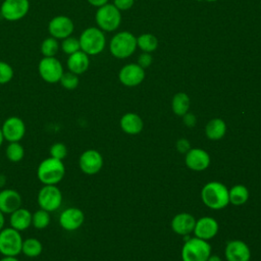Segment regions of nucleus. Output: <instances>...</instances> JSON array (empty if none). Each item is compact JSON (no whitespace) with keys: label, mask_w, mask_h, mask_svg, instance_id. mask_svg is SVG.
Masks as SVG:
<instances>
[{"label":"nucleus","mask_w":261,"mask_h":261,"mask_svg":"<svg viewBox=\"0 0 261 261\" xmlns=\"http://www.w3.org/2000/svg\"><path fill=\"white\" fill-rule=\"evenodd\" d=\"M79 167L88 175L98 173L103 167V157L101 153L95 149L84 151L79 158Z\"/></svg>","instance_id":"nucleus-11"},{"label":"nucleus","mask_w":261,"mask_h":261,"mask_svg":"<svg viewBox=\"0 0 261 261\" xmlns=\"http://www.w3.org/2000/svg\"><path fill=\"white\" fill-rule=\"evenodd\" d=\"M207 261H221V258L217 255H210Z\"/></svg>","instance_id":"nucleus-44"},{"label":"nucleus","mask_w":261,"mask_h":261,"mask_svg":"<svg viewBox=\"0 0 261 261\" xmlns=\"http://www.w3.org/2000/svg\"><path fill=\"white\" fill-rule=\"evenodd\" d=\"M0 261H19V259L15 256H2Z\"/></svg>","instance_id":"nucleus-41"},{"label":"nucleus","mask_w":261,"mask_h":261,"mask_svg":"<svg viewBox=\"0 0 261 261\" xmlns=\"http://www.w3.org/2000/svg\"><path fill=\"white\" fill-rule=\"evenodd\" d=\"M120 127L127 135L140 134L143 129L144 123L142 118L133 112L125 113L120 118Z\"/></svg>","instance_id":"nucleus-23"},{"label":"nucleus","mask_w":261,"mask_h":261,"mask_svg":"<svg viewBox=\"0 0 261 261\" xmlns=\"http://www.w3.org/2000/svg\"><path fill=\"white\" fill-rule=\"evenodd\" d=\"M137 47V38L129 32H120L114 35L110 41L111 54L119 59L130 56Z\"/></svg>","instance_id":"nucleus-5"},{"label":"nucleus","mask_w":261,"mask_h":261,"mask_svg":"<svg viewBox=\"0 0 261 261\" xmlns=\"http://www.w3.org/2000/svg\"><path fill=\"white\" fill-rule=\"evenodd\" d=\"M62 192L57 185H43L37 194L39 208L48 212H54L62 205Z\"/></svg>","instance_id":"nucleus-6"},{"label":"nucleus","mask_w":261,"mask_h":261,"mask_svg":"<svg viewBox=\"0 0 261 261\" xmlns=\"http://www.w3.org/2000/svg\"><path fill=\"white\" fill-rule=\"evenodd\" d=\"M85 221L84 212L77 207H67L61 211L58 222L61 228L66 231H74L79 229Z\"/></svg>","instance_id":"nucleus-14"},{"label":"nucleus","mask_w":261,"mask_h":261,"mask_svg":"<svg viewBox=\"0 0 261 261\" xmlns=\"http://www.w3.org/2000/svg\"><path fill=\"white\" fill-rule=\"evenodd\" d=\"M95 19L100 30L104 32H113L120 24V10H118L113 4L107 3L97 9Z\"/></svg>","instance_id":"nucleus-8"},{"label":"nucleus","mask_w":261,"mask_h":261,"mask_svg":"<svg viewBox=\"0 0 261 261\" xmlns=\"http://www.w3.org/2000/svg\"><path fill=\"white\" fill-rule=\"evenodd\" d=\"M224 255L227 261H250L251 251L245 242L232 240L226 244Z\"/></svg>","instance_id":"nucleus-17"},{"label":"nucleus","mask_w":261,"mask_h":261,"mask_svg":"<svg viewBox=\"0 0 261 261\" xmlns=\"http://www.w3.org/2000/svg\"><path fill=\"white\" fill-rule=\"evenodd\" d=\"M74 31V23L72 19L66 15H57L50 19L48 23V32L51 37L57 40H63Z\"/></svg>","instance_id":"nucleus-13"},{"label":"nucleus","mask_w":261,"mask_h":261,"mask_svg":"<svg viewBox=\"0 0 261 261\" xmlns=\"http://www.w3.org/2000/svg\"><path fill=\"white\" fill-rule=\"evenodd\" d=\"M66 65L68 71L74 74H83L86 72L90 66V58L89 55L86 54L84 51L79 50L70 55H68Z\"/></svg>","instance_id":"nucleus-21"},{"label":"nucleus","mask_w":261,"mask_h":261,"mask_svg":"<svg viewBox=\"0 0 261 261\" xmlns=\"http://www.w3.org/2000/svg\"><path fill=\"white\" fill-rule=\"evenodd\" d=\"M38 72L41 79L48 84L59 83L64 69L62 63L54 57H43L38 64Z\"/></svg>","instance_id":"nucleus-9"},{"label":"nucleus","mask_w":261,"mask_h":261,"mask_svg":"<svg viewBox=\"0 0 261 261\" xmlns=\"http://www.w3.org/2000/svg\"><path fill=\"white\" fill-rule=\"evenodd\" d=\"M0 168H1V164H0Z\"/></svg>","instance_id":"nucleus-48"},{"label":"nucleus","mask_w":261,"mask_h":261,"mask_svg":"<svg viewBox=\"0 0 261 261\" xmlns=\"http://www.w3.org/2000/svg\"><path fill=\"white\" fill-rule=\"evenodd\" d=\"M120 83L126 87H136L145 79V70L139 64L129 63L124 65L118 73Z\"/></svg>","instance_id":"nucleus-15"},{"label":"nucleus","mask_w":261,"mask_h":261,"mask_svg":"<svg viewBox=\"0 0 261 261\" xmlns=\"http://www.w3.org/2000/svg\"><path fill=\"white\" fill-rule=\"evenodd\" d=\"M5 225V214L0 211V230H2L4 228Z\"/></svg>","instance_id":"nucleus-43"},{"label":"nucleus","mask_w":261,"mask_h":261,"mask_svg":"<svg viewBox=\"0 0 261 261\" xmlns=\"http://www.w3.org/2000/svg\"><path fill=\"white\" fill-rule=\"evenodd\" d=\"M30 10L29 0H3L0 6L1 16L8 21L22 19Z\"/></svg>","instance_id":"nucleus-10"},{"label":"nucleus","mask_w":261,"mask_h":261,"mask_svg":"<svg viewBox=\"0 0 261 261\" xmlns=\"http://www.w3.org/2000/svg\"><path fill=\"white\" fill-rule=\"evenodd\" d=\"M6 181H7V178H6L5 174L0 173V190H2V189L5 187Z\"/></svg>","instance_id":"nucleus-42"},{"label":"nucleus","mask_w":261,"mask_h":261,"mask_svg":"<svg viewBox=\"0 0 261 261\" xmlns=\"http://www.w3.org/2000/svg\"><path fill=\"white\" fill-rule=\"evenodd\" d=\"M201 198L203 203L213 210L223 209L229 203L228 190L220 181L207 182L201 191Z\"/></svg>","instance_id":"nucleus-2"},{"label":"nucleus","mask_w":261,"mask_h":261,"mask_svg":"<svg viewBox=\"0 0 261 261\" xmlns=\"http://www.w3.org/2000/svg\"><path fill=\"white\" fill-rule=\"evenodd\" d=\"M182 121L188 127H194L197 123V118L193 113L187 112L185 115H182Z\"/></svg>","instance_id":"nucleus-39"},{"label":"nucleus","mask_w":261,"mask_h":261,"mask_svg":"<svg viewBox=\"0 0 261 261\" xmlns=\"http://www.w3.org/2000/svg\"><path fill=\"white\" fill-rule=\"evenodd\" d=\"M60 49L62 50L63 53L67 54V55H70V54L81 50L80 41H79V39L69 36V37H67V38H65L61 41Z\"/></svg>","instance_id":"nucleus-32"},{"label":"nucleus","mask_w":261,"mask_h":261,"mask_svg":"<svg viewBox=\"0 0 261 261\" xmlns=\"http://www.w3.org/2000/svg\"><path fill=\"white\" fill-rule=\"evenodd\" d=\"M51 221L50 212L39 208L33 213L32 217V225L37 229H44L48 227Z\"/></svg>","instance_id":"nucleus-30"},{"label":"nucleus","mask_w":261,"mask_h":261,"mask_svg":"<svg viewBox=\"0 0 261 261\" xmlns=\"http://www.w3.org/2000/svg\"><path fill=\"white\" fill-rule=\"evenodd\" d=\"M4 140L8 143L20 142L25 135V123L18 116L7 117L0 126Z\"/></svg>","instance_id":"nucleus-12"},{"label":"nucleus","mask_w":261,"mask_h":261,"mask_svg":"<svg viewBox=\"0 0 261 261\" xmlns=\"http://www.w3.org/2000/svg\"><path fill=\"white\" fill-rule=\"evenodd\" d=\"M135 3V0H114L113 5L118 9V10H127L133 7Z\"/></svg>","instance_id":"nucleus-36"},{"label":"nucleus","mask_w":261,"mask_h":261,"mask_svg":"<svg viewBox=\"0 0 261 261\" xmlns=\"http://www.w3.org/2000/svg\"><path fill=\"white\" fill-rule=\"evenodd\" d=\"M152 56L150 55V53H143L139 56V59H138V64L143 67V68H146L148 67L151 63H152Z\"/></svg>","instance_id":"nucleus-38"},{"label":"nucleus","mask_w":261,"mask_h":261,"mask_svg":"<svg viewBox=\"0 0 261 261\" xmlns=\"http://www.w3.org/2000/svg\"><path fill=\"white\" fill-rule=\"evenodd\" d=\"M210 255V244L197 237L186 241L181 248L182 261H207Z\"/></svg>","instance_id":"nucleus-4"},{"label":"nucleus","mask_w":261,"mask_h":261,"mask_svg":"<svg viewBox=\"0 0 261 261\" xmlns=\"http://www.w3.org/2000/svg\"><path fill=\"white\" fill-rule=\"evenodd\" d=\"M88 1V3H90L92 6H95V7H101V6H103V5H105V4H107L108 3V1L109 0H87Z\"/></svg>","instance_id":"nucleus-40"},{"label":"nucleus","mask_w":261,"mask_h":261,"mask_svg":"<svg viewBox=\"0 0 261 261\" xmlns=\"http://www.w3.org/2000/svg\"><path fill=\"white\" fill-rule=\"evenodd\" d=\"M21 232L13 227H4L0 230V254L2 256H17L21 253Z\"/></svg>","instance_id":"nucleus-7"},{"label":"nucleus","mask_w":261,"mask_h":261,"mask_svg":"<svg viewBox=\"0 0 261 261\" xmlns=\"http://www.w3.org/2000/svg\"><path fill=\"white\" fill-rule=\"evenodd\" d=\"M49 153H50V157H53L59 160H64L65 157L67 156V147L63 143L57 142L50 146Z\"/></svg>","instance_id":"nucleus-34"},{"label":"nucleus","mask_w":261,"mask_h":261,"mask_svg":"<svg viewBox=\"0 0 261 261\" xmlns=\"http://www.w3.org/2000/svg\"><path fill=\"white\" fill-rule=\"evenodd\" d=\"M43 252V245L37 238H27L22 242L21 253L29 258H36Z\"/></svg>","instance_id":"nucleus-26"},{"label":"nucleus","mask_w":261,"mask_h":261,"mask_svg":"<svg viewBox=\"0 0 261 261\" xmlns=\"http://www.w3.org/2000/svg\"><path fill=\"white\" fill-rule=\"evenodd\" d=\"M63 160L47 157L37 167V177L42 185H58L65 175Z\"/></svg>","instance_id":"nucleus-1"},{"label":"nucleus","mask_w":261,"mask_h":261,"mask_svg":"<svg viewBox=\"0 0 261 261\" xmlns=\"http://www.w3.org/2000/svg\"><path fill=\"white\" fill-rule=\"evenodd\" d=\"M70 261H76V260H70Z\"/></svg>","instance_id":"nucleus-47"},{"label":"nucleus","mask_w":261,"mask_h":261,"mask_svg":"<svg viewBox=\"0 0 261 261\" xmlns=\"http://www.w3.org/2000/svg\"><path fill=\"white\" fill-rule=\"evenodd\" d=\"M196 224L195 217L187 212H181L176 214L171 220L172 230L180 236H188L194 231Z\"/></svg>","instance_id":"nucleus-20"},{"label":"nucleus","mask_w":261,"mask_h":261,"mask_svg":"<svg viewBox=\"0 0 261 261\" xmlns=\"http://www.w3.org/2000/svg\"><path fill=\"white\" fill-rule=\"evenodd\" d=\"M59 83L62 86V88H64L65 90H74L75 88H77V86L80 84L79 75L74 74L70 71L63 72Z\"/></svg>","instance_id":"nucleus-33"},{"label":"nucleus","mask_w":261,"mask_h":261,"mask_svg":"<svg viewBox=\"0 0 261 261\" xmlns=\"http://www.w3.org/2000/svg\"><path fill=\"white\" fill-rule=\"evenodd\" d=\"M4 141H5V140H4V137H3V133H2V129H1V127H0V147L2 146V144H3Z\"/></svg>","instance_id":"nucleus-45"},{"label":"nucleus","mask_w":261,"mask_h":261,"mask_svg":"<svg viewBox=\"0 0 261 261\" xmlns=\"http://www.w3.org/2000/svg\"><path fill=\"white\" fill-rule=\"evenodd\" d=\"M226 133V123L221 118H212L205 126V134L208 139L216 141L224 137Z\"/></svg>","instance_id":"nucleus-24"},{"label":"nucleus","mask_w":261,"mask_h":261,"mask_svg":"<svg viewBox=\"0 0 261 261\" xmlns=\"http://www.w3.org/2000/svg\"><path fill=\"white\" fill-rule=\"evenodd\" d=\"M175 147L179 153H187L191 149V144L188 139L181 138V139L177 140Z\"/></svg>","instance_id":"nucleus-37"},{"label":"nucleus","mask_w":261,"mask_h":261,"mask_svg":"<svg viewBox=\"0 0 261 261\" xmlns=\"http://www.w3.org/2000/svg\"><path fill=\"white\" fill-rule=\"evenodd\" d=\"M33 213L23 207H19L9 214V224L18 231H23L32 226Z\"/></svg>","instance_id":"nucleus-22"},{"label":"nucleus","mask_w":261,"mask_h":261,"mask_svg":"<svg viewBox=\"0 0 261 261\" xmlns=\"http://www.w3.org/2000/svg\"><path fill=\"white\" fill-rule=\"evenodd\" d=\"M204 1H208V2H214V1H217V0H204Z\"/></svg>","instance_id":"nucleus-46"},{"label":"nucleus","mask_w":261,"mask_h":261,"mask_svg":"<svg viewBox=\"0 0 261 261\" xmlns=\"http://www.w3.org/2000/svg\"><path fill=\"white\" fill-rule=\"evenodd\" d=\"M79 41L81 50L88 55H97L101 53L106 45V38L103 31L95 27L83 31Z\"/></svg>","instance_id":"nucleus-3"},{"label":"nucleus","mask_w":261,"mask_h":261,"mask_svg":"<svg viewBox=\"0 0 261 261\" xmlns=\"http://www.w3.org/2000/svg\"><path fill=\"white\" fill-rule=\"evenodd\" d=\"M229 203L236 206L245 204L249 199V190L243 185H236L228 190Z\"/></svg>","instance_id":"nucleus-27"},{"label":"nucleus","mask_w":261,"mask_h":261,"mask_svg":"<svg viewBox=\"0 0 261 261\" xmlns=\"http://www.w3.org/2000/svg\"><path fill=\"white\" fill-rule=\"evenodd\" d=\"M13 75L12 66L5 61H0V85L8 84L13 79Z\"/></svg>","instance_id":"nucleus-35"},{"label":"nucleus","mask_w":261,"mask_h":261,"mask_svg":"<svg viewBox=\"0 0 261 261\" xmlns=\"http://www.w3.org/2000/svg\"><path fill=\"white\" fill-rule=\"evenodd\" d=\"M194 232L197 238L208 241L217 234L218 222L209 216L201 217L199 220H196Z\"/></svg>","instance_id":"nucleus-19"},{"label":"nucleus","mask_w":261,"mask_h":261,"mask_svg":"<svg viewBox=\"0 0 261 261\" xmlns=\"http://www.w3.org/2000/svg\"><path fill=\"white\" fill-rule=\"evenodd\" d=\"M58 40L53 37H48L43 40L40 46V51L44 57H54L59 51Z\"/></svg>","instance_id":"nucleus-31"},{"label":"nucleus","mask_w":261,"mask_h":261,"mask_svg":"<svg viewBox=\"0 0 261 261\" xmlns=\"http://www.w3.org/2000/svg\"><path fill=\"white\" fill-rule=\"evenodd\" d=\"M5 156L10 162H20L24 157V148L19 142H11L5 149Z\"/></svg>","instance_id":"nucleus-28"},{"label":"nucleus","mask_w":261,"mask_h":261,"mask_svg":"<svg viewBox=\"0 0 261 261\" xmlns=\"http://www.w3.org/2000/svg\"><path fill=\"white\" fill-rule=\"evenodd\" d=\"M190 105H191V100L190 97L182 92L176 93L171 101V108L174 114L178 115V116H182L185 115L189 109H190Z\"/></svg>","instance_id":"nucleus-25"},{"label":"nucleus","mask_w":261,"mask_h":261,"mask_svg":"<svg viewBox=\"0 0 261 261\" xmlns=\"http://www.w3.org/2000/svg\"><path fill=\"white\" fill-rule=\"evenodd\" d=\"M22 198L19 192L14 189L0 190V211L4 214H10L21 207Z\"/></svg>","instance_id":"nucleus-18"},{"label":"nucleus","mask_w":261,"mask_h":261,"mask_svg":"<svg viewBox=\"0 0 261 261\" xmlns=\"http://www.w3.org/2000/svg\"><path fill=\"white\" fill-rule=\"evenodd\" d=\"M186 165L195 171H202L210 165L209 154L200 148H191L185 157Z\"/></svg>","instance_id":"nucleus-16"},{"label":"nucleus","mask_w":261,"mask_h":261,"mask_svg":"<svg viewBox=\"0 0 261 261\" xmlns=\"http://www.w3.org/2000/svg\"><path fill=\"white\" fill-rule=\"evenodd\" d=\"M137 46H139L144 52L151 53L158 47V40L152 34H143L137 38Z\"/></svg>","instance_id":"nucleus-29"}]
</instances>
